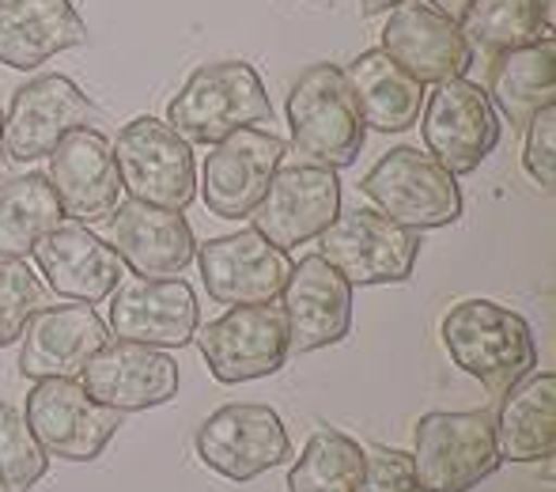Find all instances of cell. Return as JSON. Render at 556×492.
Masks as SVG:
<instances>
[{
    "instance_id": "6da1fadb",
    "label": "cell",
    "mask_w": 556,
    "mask_h": 492,
    "mask_svg": "<svg viewBox=\"0 0 556 492\" xmlns=\"http://www.w3.org/2000/svg\"><path fill=\"white\" fill-rule=\"evenodd\" d=\"M440 338L454 368L473 375L492 398H504L538 368V341L519 311L492 300H462L443 315Z\"/></svg>"
},
{
    "instance_id": "7a4b0ae2",
    "label": "cell",
    "mask_w": 556,
    "mask_h": 492,
    "mask_svg": "<svg viewBox=\"0 0 556 492\" xmlns=\"http://www.w3.org/2000/svg\"><path fill=\"white\" fill-rule=\"evenodd\" d=\"M269 118V91L247 61L201 65L167 106V125L190 144H216L242 125H265Z\"/></svg>"
},
{
    "instance_id": "3957f363",
    "label": "cell",
    "mask_w": 556,
    "mask_h": 492,
    "mask_svg": "<svg viewBox=\"0 0 556 492\" xmlns=\"http://www.w3.org/2000/svg\"><path fill=\"white\" fill-rule=\"evenodd\" d=\"M114 163L122 175V190H129L132 201L175 209V213H186L198 201L193 148L163 118L140 114L125 122L114 140Z\"/></svg>"
},
{
    "instance_id": "277c9868",
    "label": "cell",
    "mask_w": 556,
    "mask_h": 492,
    "mask_svg": "<svg viewBox=\"0 0 556 492\" xmlns=\"http://www.w3.org/2000/svg\"><path fill=\"white\" fill-rule=\"evenodd\" d=\"M288 125H292V144L307 160L326 167H352L364 148V122L344 84V68L318 61L307 65L288 88Z\"/></svg>"
},
{
    "instance_id": "5b68a950",
    "label": "cell",
    "mask_w": 556,
    "mask_h": 492,
    "mask_svg": "<svg viewBox=\"0 0 556 492\" xmlns=\"http://www.w3.org/2000/svg\"><path fill=\"white\" fill-rule=\"evenodd\" d=\"M413 474L425 492H469L500 470L492 413H428L417 425Z\"/></svg>"
},
{
    "instance_id": "8992f818",
    "label": "cell",
    "mask_w": 556,
    "mask_h": 492,
    "mask_svg": "<svg viewBox=\"0 0 556 492\" xmlns=\"http://www.w3.org/2000/svg\"><path fill=\"white\" fill-rule=\"evenodd\" d=\"M382 216L409 231L446 228L462 216L458 178L420 148H390L359 182Z\"/></svg>"
},
{
    "instance_id": "52a82bcc",
    "label": "cell",
    "mask_w": 556,
    "mask_h": 492,
    "mask_svg": "<svg viewBox=\"0 0 556 492\" xmlns=\"http://www.w3.org/2000/svg\"><path fill=\"white\" fill-rule=\"evenodd\" d=\"M318 254L356 285H402L420 262V231H409L379 209H349L318 236Z\"/></svg>"
},
{
    "instance_id": "ba28073f",
    "label": "cell",
    "mask_w": 556,
    "mask_h": 492,
    "mask_svg": "<svg viewBox=\"0 0 556 492\" xmlns=\"http://www.w3.org/2000/svg\"><path fill=\"white\" fill-rule=\"evenodd\" d=\"M341 213V178L315 160L280 163L262 201L250 213L254 231L277 250L303 247L318 239Z\"/></svg>"
},
{
    "instance_id": "9c48e42d",
    "label": "cell",
    "mask_w": 556,
    "mask_h": 492,
    "mask_svg": "<svg viewBox=\"0 0 556 492\" xmlns=\"http://www.w3.org/2000/svg\"><path fill=\"white\" fill-rule=\"evenodd\" d=\"M23 420L38 447L65 463H96L122 428V413L88 398L80 379H42L27 394Z\"/></svg>"
},
{
    "instance_id": "30bf717a",
    "label": "cell",
    "mask_w": 556,
    "mask_h": 492,
    "mask_svg": "<svg viewBox=\"0 0 556 492\" xmlns=\"http://www.w3.org/2000/svg\"><path fill=\"white\" fill-rule=\"evenodd\" d=\"M198 458L227 481H254L292 458V440L273 405L235 402L198 428Z\"/></svg>"
},
{
    "instance_id": "8fae6325",
    "label": "cell",
    "mask_w": 556,
    "mask_h": 492,
    "mask_svg": "<svg viewBox=\"0 0 556 492\" xmlns=\"http://www.w3.org/2000/svg\"><path fill=\"white\" fill-rule=\"evenodd\" d=\"M420 133L432 160L458 178L481 167L484 155H492V148L500 144V114L481 84L458 76V80L435 84L432 96H425Z\"/></svg>"
},
{
    "instance_id": "7c38bea8",
    "label": "cell",
    "mask_w": 556,
    "mask_h": 492,
    "mask_svg": "<svg viewBox=\"0 0 556 492\" xmlns=\"http://www.w3.org/2000/svg\"><path fill=\"white\" fill-rule=\"evenodd\" d=\"M285 152L288 140L262 125H242L216 140L213 152L205 155V182H201L208 213L220 220H250L265 186L285 163Z\"/></svg>"
},
{
    "instance_id": "4fadbf2b",
    "label": "cell",
    "mask_w": 556,
    "mask_h": 492,
    "mask_svg": "<svg viewBox=\"0 0 556 492\" xmlns=\"http://www.w3.org/2000/svg\"><path fill=\"white\" fill-rule=\"evenodd\" d=\"M201 356L220 382H250L277 375L288 364V326L285 311L273 303L231 307L227 315L205 323L198 333Z\"/></svg>"
},
{
    "instance_id": "5bb4252c",
    "label": "cell",
    "mask_w": 556,
    "mask_h": 492,
    "mask_svg": "<svg viewBox=\"0 0 556 492\" xmlns=\"http://www.w3.org/2000/svg\"><path fill=\"white\" fill-rule=\"evenodd\" d=\"M96 118V103L76 80L61 73L35 76L30 84L15 88L4 114V152L20 163L46 160L61 144V137L73 129H91Z\"/></svg>"
},
{
    "instance_id": "9a60e30c",
    "label": "cell",
    "mask_w": 556,
    "mask_h": 492,
    "mask_svg": "<svg viewBox=\"0 0 556 492\" xmlns=\"http://www.w3.org/2000/svg\"><path fill=\"white\" fill-rule=\"evenodd\" d=\"M201 265V280L205 292L224 307H257V303H273L285 292L288 277H292V257L277 250L269 239H262L254 228L235 231L224 239H208L193 254Z\"/></svg>"
},
{
    "instance_id": "2e32d148",
    "label": "cell",
    "mask_w": 556,
    "mask_h": 492,
    "mask_svg": "<svg viewBox=\"0 0 556 492\" xmlns=\"http://www.w3.org/2000/svg\"><path fill=\"white\" fill-rule=\"evenodd\" d=\"M379 50L420 84L458 80L473 61V46L466 42L458 20L435 12L425 0H402L390 12Z\"/></svg>"
},
{
    "instance_id": "e0dca14e",
    "label": "cell",
    "mask_w": 556,
    "mask_h": 492,
    "mask_svg": "<svg viewBox=\"0 0 556 492\" xmlns=\"http://www.w3.org/2000/svg\"><path fill=\"white\" fill-rule=\"evenodd\" d=\"M280 300L288 353H315L352 333V285L323 254H307L292 265Z\"/></svg>"
},
{
    "instance_id": "ac0fdd59",
    "label": "cell",
    "mask_w": 556,
    "mask_h": 492,
    "mask_svg": "<svg viewBox=\"0 0 556 492\" xmlns=\"http://www.w3.org/2000/svg\"><path fill=\"white\" fill-rule=\"evenodd\" d=\"M111 345V326L103 323L88 303L68 307H42L23 330L20 345V375L42 379H80L99 349Z\"/></svg>"
},
{
    "instance_id": "d6986e66",
    "label": "cell",
    "mask_w": 556,
    "mask_h": 492,
    "mask_svg": "<svg viewBox=\"0 0 556 492\" xmlns=\"http://www.w3.org/2000/svg\"><path fill=\"white\" fill-rule=\"evenodd\" d=\"M198 292L182 277L125 280L111 300L114 338L148 349H182L198 333Z\"/></svg>"
},
{
    "instance_id": "ffe728a7",
    "label": "cell",
    "mask_w": 556,
    "mask_h": 492,
    "mask_svg": "<svg viewBox=\"0 0 556 492\" xmlns=\"http://www.w3.org/2000/svg\"><path fill=\"white\" fill-rule=\"evenodd\" d=\"M50 186L61 201V213L76 224H96L117 209L122 175H117L114 148L99 129H73L61 137L50 155Z\"/></svg>"
},
{
    "instance_id": "44dd1931",
    "label": "cell",
    "mask_w": 556,
    "mask_h": 492,
    "mask_svg": "<svg viewBox=\"0 0 556 492\" xmlns=\"http://www.w3.org/2000/svg\"><path fill=\"white\" fill-rule=\"evenodd\" d=\"M80 387L114 413L155 409L178 394V364L163 349L114 341L91 356L80 371Z\"/></svg>"
},
{
    "instance_id": "7402d4cb",
    "label": "cell",
    "mask_w": 556,
    "mask_h": 492,
    "mask_svg": "<svg viewBox=\"0 0 556 492\" xmlns=\"http://www.w3.org/2000/svg\"><path fill=\"white\" fill-rule=\"evenodd\" d=\"M111 243L122 265L144 280L178 277L198 254V239L182 213L144 201H122L111 216Z\"/></svg>"
},
{
    "instance_id": "603a6c76",
    "label": "cell",
    "mask_w": 556,
    "mask_h": 492,
    "mask_svg": "<svg viewBox=\"0 0 556 492\" xmlns=\"http://www.w3.org/2000/svg\"><path fill=\"white\" fill-rule=\"evenodd\" d=\"M46 285L76 303H103L122 285V257L88 224H58L30 250Z\"/></svg>"
},
{
    "instance_id": "cb8c5ba5",
    "label": "cell",
    "mask_w": 556,
    "mask_h": 492,
    "mask_svg": "<svg viewBox=\"0 0 556 492\" xmlns=\"http://www.w3.org/2000/svg\"><path fill=\"white\" fill-rule=\"evenodd\" d=\"M88 38L73 0H0V65L35 73Z\"/></svg>"
},
{
    "instance_id": "d4e9b609",
    "label": "cell",
    "mask_w": 556,
    "mask_h": 492,
    "mask_svg": "<svg viewBox=\"0 0 556 492\" xmlns=\"http://www.w3.org/2000/svg\"><path fill=\"white\" fill-rule=\"evenodd\" d=\"M344 84H349V96L356 103L364 129L405 133L417 125L420 111H425V84L413 80L405 68H397L379 46L364 50L344 68Z\"/></svg>"
},
{
    "instance_id": "484cf974",
    "label": "cell",
    "mask_w": 556,
    "mask_h": 492,
    "mask_svg": "<svg viewBox=\"0 0 556 492\" xmlns=\"http://www.w3.org/2000/svg\"><path fill=\"white\" fill-rule=\"evenodd\" d=\"M500 458L507 463H549L556 455V375L530 371L504 398L492 417Z\"/></svg>"
},
{
    "instance_id": "4316f807",
    "label": "cell",
    "mask_w": 556,
    "mask_h": 492,
    "mask_svg": "<svg viewBox=\"0 0 556 492\" xmlns=\"http://www.w3.org/2000/svg\"><path fill=\"white\" fill-rule=\"evenodd\" d=\"M489 99L519 129L545 106H556V42L553 35L522 50L500 53L489 73Z\"/></svg>"
},
{
    "instance_id": "83f0119b",
    "label": "cell",
    "mask_w": 556,
    "mask_h": 492,
    "mask_svg": "<svg viewBox=\"0 0 556 492\" xmlns=\"http://www.w3.org/2000/svg\"><path fill=\"white\" fill-rule=\"evenodd\" d=\"M61 220L65 213L46 175L30 171L0 182V257L23 262L38 247V239L50 236Z\"/></svg>"
},
{
    "instance_id": "f1b7e54d",
    "label": "cell",
    "mask_w": 556,
    "mask_h": 492,
    "mask_svg": "<svg viewBox=\"0 0 556 492\" xmlns=\"http://www.w3.org/2000/svg\"><path fill=\"white\" fill-rule=\"evenodd\" d=\"M458 27L469 46L500 58L549 38V0H473Z\"/></svg>"
},
{
    "instance_id": "f546056e",
    "label": "cell",
    "mask_w": 556,
    "mask_h": 492,
    "mask_svg": "<svg viewBox=\"0 0 556 492\" xmlns=\"http://www.w3.org/2000/svg\"><path fill=\"white\" fill-rule=\"evenodd\" d=\"M364 478V447L352 436L323 425L311 432L288 474V492H356Z\"/></svg>"
},
{
    "instance_id": "4dcf8cb0",
    "label": "cell",
    "mask_w": 556,
    "mask_h": 492,
    "mask_svg": "<svg viewBox=\"0 0 556 492\" xmlns=\"http://www.w3.org/2000/svg\"><path fill=\"white\" fill-rule=\"evenodd\" d=\"M50 470V455L38 447L35 432L20 409L0 402V489L4 492H30Z\"/></svg>"
},
{
    "instance_id": "1f68e13d",
    "label": "cell",
    "mask_w": 556,
    "mask_h": 492,
    "mask_svg": "<svg viewBox=\"0 0 556 492\" xmlns=\"http://www.w3.org/2000/svg\"><path fill=\"white\" fill-rule=\"evenodd\" d=\"M46 288L20 257H0V349L23 338L30 318L42 311Z\"/></svg>"
},
{
    "instance_id": "d6a6232c",
    "label": "cell",
    "mask_w": 556,
    "mask_h": 492,
    "mask_svg": "<svg viewBox=\"0 0 556 492\" xmlns=\"http://www.w3.org/2000/svg\"><path fill=\"white\" fill-rule=\"evenodd\" d=\"M356 492H425L413 474V458L394 447L364 451V478Z\"/></svg>"
},
{
    "instance_id": "836d02e7",
    "label": "cell",
    "mask_w": 556,
    "mask_h": 492,
    "mask_svg": "<svg viewBox=\"0 0 556 492\" xmlns=\"http://www.w3.org/2000/svg\"><path fill=\"white\" fill-rule=\"evenodd\" d=\"M522 163L527 175L553 193L556 186V106H545L527 122V148H522Z\"/></svg>"
},
{
    "instance_id": "e575fe53",
    "label": "cell",
    "mask_w": 556,
    "mask_h": 492,
    "mask_svg": "<svg viewBox=\"0 0 556 492\" xmlns=\"http://www.w3.org/2000/svg\"><path fill=\"white\" fill-rule=\"evenodd\" d=\"M425 4H432L435 12H443V15H451V20L462 23V15L469 12V4H473V0H425Z\"/></svg>"
},
{
    "instance_id": "d590c367",
    "label": "cell",
    "mask_w": 556,
    "mask_h": 492,
    "mask_svg": "<svg viewBox=\"0 0 556 492\" xmlns=\"http://www.w3.org/2000/svg\"><path fill=\"white\" fill-rule=\"evenodd\" d=\"M364 4V15H382V12H394L402 0H359Z\"/></svg>"
},
{
    "instance_id": "8d00e7d4",
    "label": "cell",
    "mask_w": 556,
    "mask_h": 492,
    "mask_svg": "<svg viewBox=\"0 0 556 492\" xmlns=\"http://www.w3.org/2000/svg\"><path fill=\"white\" fill-rule=\"evenodd\" d=\"M4 111H0V163H4Z\"/></svg>"
}]
</instances>
